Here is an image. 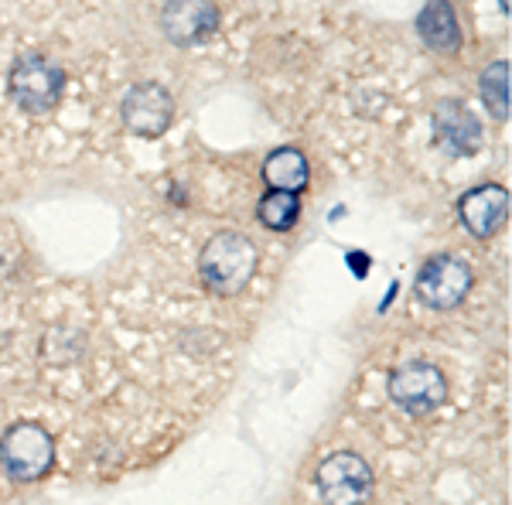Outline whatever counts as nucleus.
<instances>
[{"label":"nucleus","mask_w":512,"mask_h":505,"mask_svg":"<svg viewBox=\"0 0 512 505\" xmlns=\"http://www.w3.org/2000/svg\"><path fill=\"white\" fill-rule=\"evenodd\" d=\"M434 130L441 147H448L451 154H475L482 147V123L465 103L458 99H444L434 106Z\"/></svg>","instance_id":"10"},{"label":"nucleus","mask_w":512,"mask_h":505,"mask_svg":"<svg viewBox=\"0 0 512 505\" xmlns=\"http://www.w3.org/2000/svg\"><path fill=\"white\" fill-rule=\"evenodd\" d=\"M458 215L475 239H489L509 219V192L502 185H478L458 202Z\"/></svg>","instance_id":"9"},{"label":"nucleus","mask_w":512,"mask_h":505,"mask_svg":"<svg viewBox=\"0 0 512 505\" xmlns=\"http://www.w3.org/2000/svg\"><path fill=\"white\" fill-rule=\"evenodd\" d=\"M161 31L171 45H181V48L209 41L219 31L216 0H164Z\"/></svg>","instance_id":"8"},{"label":"nucleus","mask_w":512,"mask_h":505,"mask_svg":"<svg viewBox=\"0 0 512 505\" xmlns=\"http://www.w3.org/2000/svg\"><path fill=\"white\" fill-rule=\"evenodd\" d=\"M120 117L130 134L137 137H161L175 120V99L161 82H137L127 89L120 103Z\"/></svg>","instance_id":"7"},{"label":"nucleus","mask_w":512,"mask_h":505,"mask_svg":"<svg viewBox=\"0 0 512 505\" xmlns=\"http://www.w3.org/2000/svg\"><path fill=\"white\" fill-rule=\"evenodd\" d=\"M373 485V468L352 451H338L318 465V492L325 505H366Z\"/></svg>","instance_id":"6"},{"label":"nucleus","mask_w":512,"mask_h":505,"mask_svg":"<svg viewBox=\"0 0 512 505\" xmlns=\"http://www.w3.org/2000/svg\"><path fill=\"white\" fill-rule=\"evenodd\" d=\"M390 396L400 410L427 417L448 400V379L434 362H400L390 372Z\"/></svg>","instance_id":"5"},{"label":"nucleus","mask_w":512,"mask_h":505,"mask_svg":"<svg viewBox=\"0 0 512 505\" xmlns=\"http://www.w3.org/2000/svg\"><path fill=\"white\" fill-rule=\"evenodd\" d=\"M7 89L24 113H52L62 103L65 72L45 55H21L7 76Z\"/></svg>","instance_id":"3"},{"label":"nucleus","mask_w":512,"mask_h":505,"mask_svg":"<svg viewBox=\"0 0 512 505\" xmlns=\"http://www.w3.org/2000/svg\"><path fill=\"white\" fill-rule=\"evenodd\" d=\"M482 103L495 120H509V62L499 59L482 72Z\"/></svg>","instance_id":"14"},{"label":"nucleus","mask_w":512,"mask_h":505,"mask_svg":"<svg viewBox=\"0 0 512 505\" xmlns=\"http://www.w3.org/2000/svg\"><path fill=\"white\" fill-rule=\"evenodd\" d=\"M0 465L14 482H38L55 465V441L41 424H14L0 437Z\"/></svg>","instance_id":"2"},{"label":"nucleus","mask_w":512,"mask_h":505,"mask_svg":"<svg viewBox=\"0 0 512 505\" xmlns=\"http://www.w3.org/2000/svg\"><path fill=\"white\" fill-rule=\"evenodd\" d=\"M417 35L424 38V45L437 55H458L461 24L448 0H431V4L417 14Z\"/></svg>","instance_id":"11"},{"label":"nucleus","mask_w":512,"mask_h":505,"mask_svg":"<svg viewBox=\"0 0 512 505\" xmlns=\"http://www.w3.org/2000/svg\"><path fill=\"white\" fill-rule=\"evenodd\" d=\"M263 181L270 185V192H301L311 181V164L297 147H280L263 161Z\"/></svg>","instance_id":"12"},{"label":"nucleus","mask_w":512,"mask_h":505,"mask_svg":"<svg viewBox=\"0 0 512 505\" xmlns=\"http://www.w3.org/2000/svg\"><path fill=\"white\" fill-rule=\"evenodd\" d=\"M260 253H256L253 239L243 233H216L202 246L198 256V273L202 284L219 297L243 294L250 287Z\"/></svg>","instance_id":"1"},{"label":"nucleus","mask_w":512,"mask_h":505,"mask_svg":"<svg viewBox=\"0 0 512 505\" xmlns=\"http://www.w3.org/2000/svg\"><path fill=\"white\" fill-rule=\"evenodd\" d=\"M256 219L274 233H291L301 219V198L294 192H267L256 205Z\"/></svg>","instance_id":"13"},{"label":"nucleus","mask_w":512,"mask_h":505,"mask_svg":"<svg viewBox=\"0 0 512 505\" xmlns=\"http://www.w3.org/2000/svg\"><path fill=\"white\" fill-rule=\"evenodd\" d=\"M472 284H475V273L465 260H458L451 253H437L417 270L414 294L424 308L451 311L472 294Z\"/></svg>","instance_id":"4"}]
</instances>
